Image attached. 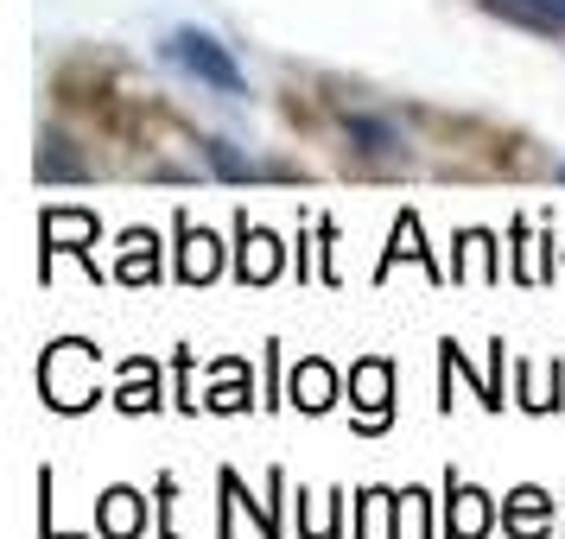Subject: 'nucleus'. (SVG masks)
Returning a JSON list of instances; mask_svg holds the SVG:
<instances>
[{
  "mask_svg": "<svg viewBox=\"0 0 565 539\" xmlns=\"http://www.w3.org/2000/svg\"><path fill=\"white\" fill-rule=\"evenodd\" d=\"M166 57L179 64L184 77H198V83H210V89H223V96H242V71H235V57L210 39V32H191V26H179L172 39H166Z\"/></svg>",
  "mask_w": 565,
  "mask_h": 539,
  "instance_id": "1",
  "label": "nucleus"
},
{
  "mask_svg": "<svg viewBox=\"0 0 565 539\" xmlns=\"http://www.w3.org/2000/svg\"><path fill=\"white\" fill-rule=\"evenodd\" d=\"M495 13L521 20L527 32H546V39H565V0H489Z\"/></svg>",
  "mask_w": 565,
  "mask_h": 539,
  "instance_id": "2",
  "label": "nucleus"
},
{
  "mask_svg": "<svg viewBox=\"0 0 565 539\" xmlns=\"http://www.w3.org/2000/svg\"><path fill=\"white\" fill-rule=\"evenodd\" d=\"M280 273V241L267 229H248V216H242V280H274Z\"/></svg>",
  "mask_w": 565,
  "mask_h": 539,
  "instance_id": "3",
  "label": "nucleus"
},
{
  "mask_svg": "<svg viewBox=\"0 0 565 539\" xmlns=\"http://www.w3.org/2000/svg\"><path fill=\"white\" fill-rule=\"evenodd\" d=\"M140 514H147V502H140L134 488H108V495H103V533L108 539H134Z\"/></svg>",
  "mask_w": 565,
  "mask_h": 539,
  "instance_id": "4",
  "label": "nucleus"
},
{
  "mask_svg": "<svg viewBox=\"0 0 565 539\" xmlns=\"http://www.w3.org/2000/svg\"><path fill=\"white\" fill-rule=\"evenodd\" d=\"M502 514H509V527H514L521 539H540V520L553 514V502H546L540 488H514L509 502H502Z\"/></svg>",
  "mask_w": 565,
  "mask_h": 539,
  "instance_id": "5",
  "label": "nucleus"
},
{
  "mask_svg": "<svg viewBox=\"0 0 565 539\" xmlns=\"http://www.w3.org/2000/svg\"><path fill=\"white\" fill-rule=\"evenodd\" d=\"M356 387H362V425L375 432V425L387 419V362H362Z\"/></svg>",
  "mask_w": 565,
  "mask_h": 539,
  "instance_id": "6",
  "label": "nucleus"
},
{
  "mask_svg": "<svg viewBox=\"0 0 565 539\" xmlns=\"http://www.w3.org/2000/svg\"><path fill=\"white\" fill-rule=\"evenodd\" d=\"M331 368H324V362H306V368H299V375H292V400H299V407L306 412H324L331 407Z\"/></svg>",
  "mask_w": 565,
  "mask_h": 539,
  "instance_id": "7",
  "label": "nucleus"
},
{
  "mask_svg": "<svg viewBox=\"0 0 565 539\" xmlns=\"http://www.w3.org/2000/svg\"><path fill=\"white\" fill-rule=\"evenodd\" d=\"M179 235H184V260H179V273H184V280H210V273H216V241H210L204 229L191 235V223H179Z\"/></svg>",
  "mask_w": 565,
  "mask_h": 539,
  "instance_id": "8",
  "label": "nucleus"
},
{
  "mask_svg": "<svg viewBox=\"0 0 565 539\" xmlns=\"http://www.w3.org/2000/svg\"><path fill=\"white\" fill-rule=\"evenodd\" d=\"M350 140H356L362 153H387V147H401V140H394V128H387V121H375V115H350Z\"/></svg>",
  "mask_w": 565,
  "mask_h": 539,
  "instance_id": "9",
  "label": "nucleus"
},
{
  "mask_svg": "<svg viewBox=\"0 0 565 539\" xmlns=\"http://www.w3.org/2000/svg\"><path fill=\"white\" fill-rule=\"evenodd\" d=\"M489 527V495L477 488H458V539H477Z\"/></svg>",
  "mask_w": 565,
  "mask_h": 539,
  "instance_id": "10",
  "label": "nucleus"
},
{
  "mask_svg": "<svg viewBox=\"0 0 565 539\" xmlns=\"http://www.w3.org/2000/svg\"><path fill=\"white\" fill-rule=\"evenodd\" d=\"M204 153H210V165H216L223 179H260V165H255V159H235L230 147H223V140H210Z\"/></svg>",
  "mask_w": 565,
  "mask_h": 539,
  "instance_id": "11",
  "label": "nucleus"
}]
</instances>
